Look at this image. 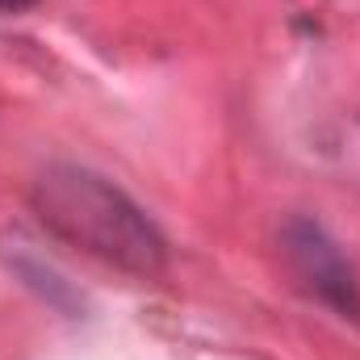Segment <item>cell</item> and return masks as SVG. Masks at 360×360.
Listing matches in <instances>:
<instances>
[{
    "mask_svg": "<svg viewBox=\"0 0 360 360\" xmlns=\"http://www.w3.org/2000/svg\"><path fill=\"white\" fill-rule=\"evenodd\" d=\"M38 222L63 243L113 269L155 281L168 269V239L117 184L80 164H51L30 188Z\"/></svg>",
    "mask_w": 360,
    "mask_h": 360,
    "instance_id": "6da1fadb",
    "label": "cell"
},
{
    "mask_svg": "<svg viewBox=\"0 0 360 360\" xmlns=\"http://www.w3.org/2000/svg\"><path fill=\"white\" fill-rule=\"evenodd\" d=\"M38 0H0V13H25V8H34Z\"/></svg>",
    "mask_w": 360,
    "mask_h": 360,
    "instance_id": "3957f363",
    "label": "cell"
},
{
    "mask_svg": "<svg viewBox=\"0 0 360 360\" xmlns=\"http://www.w3.org/2000/svg\"><path fill=\"white\" fill-rule=\"evenodd\" d=\"M281 256L302 293L335 310L340 319H360V281L340 243L314 218H289L281 226Z\"/></svg>",
    "mask_w": 360,
    "mask_h": 360,
    "instance_id": "7a4b0ae2",
    "label": "cell"
}]
</instances>
